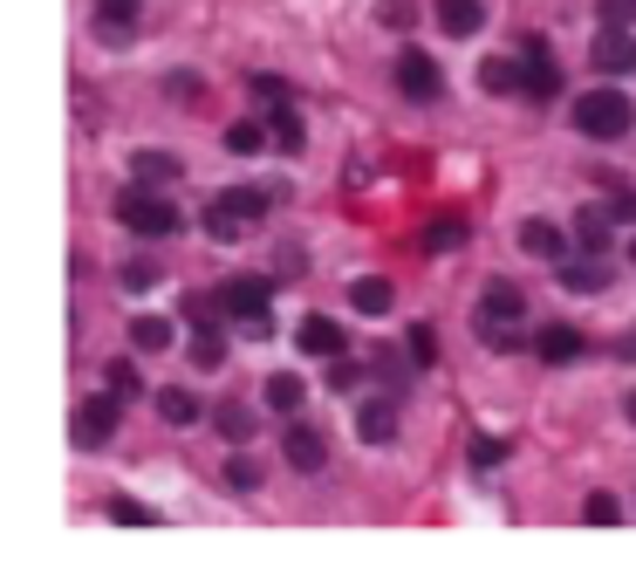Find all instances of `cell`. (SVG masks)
Wrapping results in <instances>:
<instances>
[{
    "label": "cell",
    "mask_w": 636,
    "mask_h": 582,
    "mask_svg": "<svg viewBox=\"0 0 636 582\" xmlns=\"http://www.w3.org/2000/svg\"><path fill=\"white\" fill-rule=\"evenodd\" d=\"M116 219H124L137 241H172V233L185 226V219H178V206L165 200V185H144V178L116 192Z\"/></svg>",
    "instance_id": "1"
},
{
    "label": "cell",
    "mask_w": 636,
    "mask_h": 582,
    "mask_svg": "<svg viewBox=\"0 0 636 582\" xmlns=\"http://www.w3.org/2000/svg\"><path fill=\"white\" fill-rule=\"evenodd\" d=\"M260 213H267V192L260 185H226L219 200L206 206V233L219 247H233V241H247V233L260 226Z\"/></svg>",
    "instance_id": "2"
},
{
    "label": "cell",
    "mask_w": 636,
    "mask_h": 582,
    "mask_svg": "<svg viewBox=\"0 0 636 582\" xmlns=\"http://www.w3.org/2000/svg\"><path fill=\"white\" fill-rule=\"evenodd\" d=\"M629 124H636V103H629L616 83H603V90L575 96V131H582V137H603V144H616V137H629Z\"/></svg>",
    "instance_id": "3"
},
{
    "label": "cell",
    "mask_w": 636,
    "mask_h": 582,
    "mask_svg": "<svg viewBox=\"0 0 636 582\" xmlns=\"http://www.w3.org/2000/svg\"><path fill=\"white\" fill-rule=\"evenodd\" d=\"M219 308H226L233 323H247V329H267V323H274V288L254 282V275H240V282L219 288Z\"/></svg>",
    "instance_id": "4"
},
{
    "label": "cell",
    "mask_w": 636,
    "mask_h": 582,
    "mask_svg": "<svg viewBox=\"0 0 636 582\" xmlns=\"http://www.w3.org/2000/svg\"><path fill=\"white\" fill-rule=\"evenodd\" d=\"M521 96H534V103L562 96V69H554V55H547L541 34H527V42H521Z\"/></svg>",
    "instance_id": "5"
},
{
    "label": "cell",
    "mask_w": 636,
    "mask_h": 582,
    "mask_svg": "<svg viewBox=\"0 0 636 582\" xmlns=\"http://www.w3.org/2000/svg\"><path fill=\"white\" fill-rule=\"evenodd\" d=\"M116 425H124V398H110L103 384V398H83V411H75V446H110Z\"/></svg>",
    "instance_id": "6"
},
{
    "label": "cell",
    "mask_w": 636,
    "mask_h": 582,
    "mask_svg": "<svg viewBox=\"0 0 636 582\" xmlns=\"http://www.w3.org/2000/svg\"><path fill=\"white\" fill-rule=\"evenodd\" d=\"M390 69H397V90H404L411 103H431V96L445 90V75H439V62H431L424 49H404V55H397Z\"/></svg>",
    "instance_id": "7"
},
{
    "label": "cell",
    "mask_w": 636,
    "mask_h": 582,
    "mask_svg": "<svg viewBox=\"0 0 636 582\" xmlns=\"http://www.w3.org/2000/svg\"><path fill=\"white\" fill-rule=\"evenodd\" d=\"M527 316V295L513 288V282H493L480 295V308H472V329H493V323H521Z\"/></svg>",
    "instance_id": "8"
},
{
    "label": "cell",
    "mask_w": 636,
    "mask_h": 582,
    "mask_svg": "<svg viewBox=\"0 0 636 582\" xmlns=\"http://www.w3.org/2000/svg\"><path fill=\"white\" fill-rule=\"evenodd\" d=\"M595 69L603 75H636V34L629 28H603L595 34Z\"/></svg>",
    "instance_id": "9"
},
{
    "label": "cell",
    "mask_w": 636,
    "mask_h": 582,
    "mask_svg": "<svg viewBox=\"0 0 636 582\" xmlns=\"http://www.w3.org/2000/svg\"><path fill=\"white\" fill-rule=\"evenodd\" d=\"M281 452H288L295 473H322V459H329V446H322V432H315V425H288Z\"/></svg>",
    "instance_id": "10"
},
{
    "label": "cell",
    "mask_w": 636,
    "mask_h": 582,
    "mask_svg": "<svg viewBox=\"0 0 636 582\" xmlns=\"http://www.w3.org/2000/svg\"><path fill=\"white\" fill-rule=\"evenodd\" d=\"M521 254H534V261H554V267H562V261H568V233L554 226V219H527V226H521Z\"/></svg>",
    "instance_id": "11"
},
{
    "label": "cell",
    "mask_w": 636,
    "mask_h": 582,
    "mask_svg": "<svg viewBox=\"0 0 636 582\" xmlns=\"http://www.w3.org/2000/svg\"><path fill=\"white\" fill-rule=\"evenodd\" d=\"M616 226H623V219H616L609 206H582V219H575V241H582L588 254H609V247H616Z\"/></svg>",
    "instance_id": "12"
},
{
    "label": "cell",
    "mask_w": 636,
    "mask_h": 582,
    "mask_svg": "<svg viewBox=\"0 0 636 582\" xmlns=\"http://www.w3.org/2000/svg\"><path fill=\"white\" fill-rule=\"evenodd\" d=\"M562 288H568V295H603V288H609V254L562 261Z\"/></svg>",
    "instance_id": "13"
},
{
    "label": "cell",
    "mask_w": 636,
    "mask_h": 582,
    "mask_svg": "<svg viewBox=\"0 0 636 582\" xmlns=\"http://www.w3.org/2000/svg\"><path fill=\"white\" fill-rule=\"evenodd\" d=\"M582 349H588V343H582V329H568V323H547V329L534 336V357H541V364H575Z\"/></svg>",
    "instance_id": "14"
},
{
    "label": "cell",
    "mask_w": 636,
    "mask_h": 582,
    "mask_svg": "<svg viewBox=\"0 0 636 582\" xmlns=\"http://www.w3.org/2000/svg\"><path fill=\"white\" fill-rule=\"evenodd\" d=\"M295 349H308V357H342L349 343H342V329H336L329 316H308V323L295 329Z\"/></svg>",
    "instance_id": "15"
},
{
    "label": "cell",
    "mask_w": 636,
    "mask_h": 582,
    "mask_svg": "<svg viewBox=\"0 0 636 582\" xmlns=\"http://www.w3.org/2000/svg\"><path fill=\"white\" fill-rule=\"evenodd\" d=\"M431 14H439V28H445V34H459V42L486 28V8H480V0H439Z\"/></svg>",
    "instance_id": "16"
},
{
    "label": "cell",
    "mask_w": 636,
    "mask_h": 582,
    "mask_svg": "<svg viewBox=\"0 0 636 582\" xmlns=\"http://www.w3.org/2000/svg\"><path fill=\"white\" fill-rule=\"evenodd\" d=\"M390 302H397V288H390L383 275L349 282V308H356V316H390Z\"/></svg>",
    "instance_id": "17"
},
{
    "label": "cell",
    "mask_w": 636,
    "mask_h": 582,
    "mask_svg": "<svg viewBox=\"0 0 636 582\" xmlns=\"http://www.w3.org/2000/svg\"><path fill=\"white\" fill-rule=\"evenodd\" d=\"M356 432H363L370 446H390L397 439V405L390 398H370L363 411H356Z\"/></svg>",
    "instance_id": "18"
},
{
    "label": "cell",
    "mask_w": 636,
    "mask_h": 582,
    "mask_svg": "<svg viewBox=\"0 0 636 582\" xmlns=\"http://www.w3.org/2000/svg\"><path fill=\"white\" fill-rule=\"evenodd\" d=\"M260 398H267L274 411H288V418H295V411H301V398H308V384H301L295 370H274V377H267V391H260Z\"/></svg>",
    "instance_id": "19"
},
{
    "label": "cell",
    "mask_w": 636,
    "mask_h": 582,
    "mask_svg": "<svg viewBox=\"0 0 636 582\" xmlns=\"http://www.w3.org/2000/svg\"><path fill=\"white\" fill-rule=\"evenodd\" d=\"M185 165L172 159V151H137V159H131V178H144V185H172Z\"/></svg>",
    "instance_id": "20"
},
{
    "label": "cell",
    "mask_w": 636,
    "mask_h": 582,
    "mask_svg": "<svg viewBox=\"0 0 636 582\" xmlns=\"http://www.w3.org/2000/svg\"><path fill=\"white\" fill-rule=\"evenodd\" d=\"M480 90L486 96H521V62H480Z\"/></svg>",
    "instance_id": "21"
},
{
    "label": "cell",
    "mask_w": 636,
    "mask_h": 582,
    "mask_svg": "<svg viewBox=\"0 0 636 582\" xmlns=\"http://www.w3.org/2000/svg\"><path fill=\"white\" fill-rule=\"evenodd\" d=\"M96 28H103V34H116V42H124V34L137 28V0H96Z\"/></svg>",
    "instance_id": "22"
},
{
    "label": "cell",
    "mask_w": 636,
    "mask_h": 582,
    "mask_svg": "<svg viewBox=\"0 0 636 582\" xmlns=\"http://www.w3.org/2000/svg\"><path fill=\"white\" fill-rule=\"evenodd\" d=\"M131 343H137V349H172L178 329H172V316H137V323H131Z\"/></svg>",
    "instance_id": "23"
},
{
    "label": "cell",
    "mask_w": 636,
    "mask_h": 582,
    "mask_svg": "<svg viewBox=\"0 0 636 582\" xmlns=\"http://www.w3.org/2000/svg\"><path fill=\"white\" fill-rule=\"evenodd\" d=\"M452 247H465V219H431L424 226V254H452Z\"/></svg>",
    "instance_id": "24"
},
{
    "label": "cell",
    "mask_w": 636,
    "mask_h": 582,
    "mask_svg": "<svg viewBox=\"0 0 636 582\" xmlns=\"http://www.w3.org/2000/svg\"><path fill=\"white\" fill-rule=\"evenodd\" d=\"M267 131H274V144H281V151H301V144H308V131H301V116H295L288 103H281V110L267 116Z\"/></svg>",
    "instance_id": "25"
},
{
    "label": "cell",
    "mask_w": 636,
    "mask_h": 582,
    "mask_svg": "<svg viewBox=\"0 0 636 582\" xmlns=\"http://www.w3.org/2000/svg\"><path fill=\"white\" fill-rule=\"evenodd\" d=\"M267 137H274L267 124H233L226 131V151H233V159H254V151H267Z\"/></svg>",
    "instance_id": "26"
},
{
    "label": "cell",
    "mask_w": 636,
    "mask_h": 582,
    "mask_svg": "<svg viewBox=\"0 0 636 582\" xmlns=\"http://www.w3.org/2000/svg\"><path fill=\"white\" fill-rule=\"evenodd\" d=\"M157 411H165L172 425H198V418H206V405H198L192 391H165V398H157Z\"/></svg>",
    "instance_id": "27"
},
{
    "label": "cell",
    "mask_w": 636,
    "mask_h": 582,
    "mask_svg": "<svg viewBox=\"0 0 636 582\" xmlns=\"http://www.w3.org/2000/svg\"><path fill=\"white\" fill-rule=\"evenodd\" d=\"M192 364H198V370H219V364H226L219 329H198V336H192Z\"/></svg>",
    "instance_id": "28"
},
{
    "label": "cell",
    "mask_w": 636,
    "mask_h": 582,
    "mask_svg": "<svg viewBox=\"0 0 636 582\" xmlns=\"http://www.w3.org/2000/svg\"><path fill=\"white\" fill-rule=\"evenodd\" d=\"M219 432H226L233 446H247V439H254V411H247V405H219Z\"/></svg>",
    "instance_id": "29"
},
{
    "label": "cell",
    "mask_w": 636,
    "mask_h": 582,
    "mask_svg": "<svg viewBox=\"0 0 636 582\" xmlns=\"http://www.w3.org/2000/svg\"><path fill=\"white\" fill-rule=\"evenodd\" d=\"M219 316H226V308H219L213 295H185V323H192V329H219Z\"/></svg>",
    "instance_id": "30"
},
{
    "label": "cell",
    "mask_w": 636,
    "mask_h": 582,
    "mask_svg": "<svg viewBox=\"0 0 636 582\" xmlns=\"http://www.w3.org/2000/svg\"><path fill=\"white\" fill-rule=\"evenodd\" d=\"M103 384H110L116 398H137V391H144V384H137V364H131V357H116V364L103 370Z\"/></svg>",
    "instance_id": "31"
},
{
    "label": "cell",
    "mask_w": 636,
    "mask_h": 582,
    "mask_svg": "<svg viewBox=\"0 0 636 582\" xmlns=\"http://www.w3.org/2000/svg\"><path fill=\"white\" fill-rule=\"evenodd\" d=\"M226 480L240 487V493H247V487H260V459H254V452H233V459H226Z\"/></svg>",
    "instance_id": "32"
},
{
    "label": "cell",
    "mask_w": 636,
    "mask_h": 582,
    "mask_svg": "<svg viewBox=\"0 0 636 582\" xmlns=\"http://www.w3.org/2000/svg\"><path fill=\"white\" fill-rule=\"evenodd\" d=\"M616 514H623V508H616L609 493H588V508H582V521H588V528H609Z\"/></svg>",
    "instance_id": "33"
},
{
    "label": "cell",
    "mask_w": 636,
    "mask_h": 582,
    "mask_svg": "<svg viewBox=\"0 0 636 582\" xmlns=\"http://www.w3.org/2000/svg\"><path fill=\"white\" fill-rule=\"evenodd\" d=\"M595 14H603V28H629L636 21V0H595Z\"/></svg>",
    "instance_id": "34"
},
{
    "label": "cell",
    "mask_w": 636,
    "mask_h": 582,
    "mask_svg": "<svg viewBox=\"0 0 636 582\" xmlns=\"http://www.w3.org/2000/svg\"><path fill=\"white\" fill-rule=\"evenodd\" d=\"M609 192H616V200H609V213H616L623 226H636V192H629V185H616V172H609Z\"/></svg>",
    "instance_id": "35"
},
{
    "label": "cell",
    "mask_w": 636,
    "mask_h": 582,
    "mask_svg": "<svg viewBox=\"0 0 636 582\" xmlns=\"http://www.w3.org/2000/svg\"><path fill=\"white\" fill-rule=\"evenodd\" d=\"M124 288H131V295L157 288V267H151V261H131V267H124Z\"/></svg>",
    "instance_id": "36"
},
{
    "label": "cell",
    "mask_w": 636,
    "mask_h": 582,
    "mask_svg": "<svg viewBox=\"0 0 636 582\" xmlns=\"http://www.w3.org/2000/svg\"><path fill=\"white\" fill-rule=\"evenodd\" d=\"M377 14H383V28H397V34H404V28L418 21V14H411V0H383V8H377Z\"/></svg>",
    "instance_id": "37"
},
{
    "label": "cell",
    "mask_w": 636,
    "mask_h": 582,
    "mask_svg": "<svg viewBox=\"0 0 636 582\" xmlns=\"http://www.w3.org/2000/svg\"><path fill=\"white\" fill-rule=\"evenodd\" d=\"M254 96L281 110V103H288V83H281V75H254Z\"/></svg>",
    "instance_id": "38"
},
{
    "label": "cell",
    "mask_w": 636,
    "mask_h": 582,
    "mask_svg": "<svg viewBox=\"0 0 636 582\" xmlns=\"http://www.w3.org/2000/svg\"><path fill=\"white\" fill-rule=\"evenodd\" d=\"M110 514H116V521H124V528H151V514L137 508V500H110Z\"/></svg>",
    "instance_id": "39"
},
{
    "label": "cell",
    "mask_w": 636,
    "mask_h": 582,
    "mask_svg": "<svg viewBox=\"0 0 636 582\" xmlns=\"http://www.w3.org/2000/svg\"><path fill=\"white\" fill-rule=\"evenodd\" d=\"M500 459H506L500 439H472V466H500Z\"/></svg>",
    "instance_id": "40"
},
{
    "label": "cell",
    "mask_w": 636,
    "mask_h": 582,
    "mask_svg": "<svg viewBox=\"0 0 636 582\" xmlns=\"http://www.w3.org/2000/svg\"><path fill=\"white\" fill-rule=\"evenodd\" d=\"M411 364H418V370L431 364V329H411Z\"/></svg>",
    "instance_id": "41"
},
{
    "label": "cell",
    "mask_w": 636,
    "mask_h": 582,
    "mask_svg": "<svg viewBox=\"0 0 636 582\" xmlns=\"http://www.w3.org/2000/svg\"><path fill=\"white\" fill-rule=\"evenodd\" d=\"M616 357H623V364H636V329H629V336L616 343Z\"/></svg>",
    "instance_id": "42"
},
{
    "label": "cell",
    "mask_w": 636,
    "mask_h": 582,
    "mask_svg": "<svg viewBox=\"0 0 636 582\" xmlns=\"http://www.w3.org/2000/svg\"><path fill=\"white\" fill-rule=\"evenodd\" d=\"M623 411H629V425H636V391H629V398H623Z\"/></svg>",
    "instance_id": "43"
},
{
    "label": "cell",
    "mask_w": 636,
    "mask_h": 582,
    "mask_svg": "<svg viewBox=\"0 0 636 582\" xmlns=\"http://www.w3.org/2000/svg\"><path fill=\"white\" fill-rule=\"evenodd\" d=\"M629 261H636V241H629Z\"/></svg>",
    "instance_id": "44"
}]
</instances>
